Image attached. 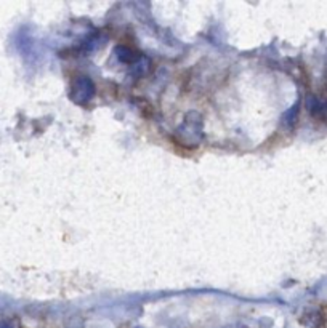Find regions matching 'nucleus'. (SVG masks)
<instances>
[{
  "mask_svg": "<svg viewBox=\"0 0 327 328\" xmlns=\"http://www.w3.org/2000/svg\"><path fill=\"white\" fill-rule=\"evenodd\" d=\"M204 138V119L199 112H188L183 122L175 132V141L186 149H194L202 143Z\"/></svg>",
  "mask_w": 327,
  "mask_h": 328,
  "instance_id": "obj_1",
  "label": "nucleus"
},
{
  "mask_svg": "<svg viewBox=\"0 0 327 328\" xmlns=\"http://www.w3.org/2000/svg\"><path fill=\"white\" fill-rule=\"evenodd\" d=\"M95 96V83L88 75H79L74 80L69 93V100L75 104H87Z\"/></svg>",
  "mask_w": 327,
  "mask_h": 328,
  "instance_id": "obj_2",
  "label": "nucleus"
},
{
  "mask_svg": "<svg viewBox=\"0 0 327 328\" xmlns=\"http://www.w3.org/2000/svg\"><path fill=\"white\" fill-rule=\"evenodd\" d=\"M114 53H116L117 59L120 61V63H125V64H133L136 59H138V55H136V51H133L132 48L125 47V45H117L116 50H114Z\"/></svg>",
  "mask_w": 327,
  "mask_h": 328,
  "instance_id": "obj_3",
  "label": "nucleus"
},
{
  "mask_svg": "<svg viewBox=\"0 0 327 328\" xmlns=\"http://www.w3.org/2000/svg\"><path fill=\"white\" fill-rule=\"evenodd\" d=\"M149 69V59L146 56H138V59L135 61L132 64V72L136 77H140V75H144Z\"/></svg>",
  "mask_w": 327,
  "mask_h": 328,
  "instance_id": "obj_4",
  "label": "nucleus"
},
{
  "mask_svg": "<svg viewBox=\"0 0 327 328\" xmlns=\"http://www.w3.org/2000/svg\"><path fill=\"white\" fill-rule=\"evenodd\" d=\"M299 106H300V104H295L291 111H287V112H286L284 122L287 124V127H292V125L295 124V120H297V114H299Z\"/></svg>",
  "mask_w": 327,
  "mask_h": 328,
  "instance_id": "obj_5",
  "label": "nucleus"
}]
</instances>
